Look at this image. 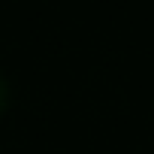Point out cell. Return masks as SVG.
Wrapping results in <instances>:
<instances>
[{"label": "cell", "mask_w": 154, "mask_h": 154, "mask_svg": "<svg viewBox=\"0 0 154 154\" xmlns=\"http://www.w3.org/2000/svg\"><path fill=\"white\" fill-rule=\"evenodd\" d=\"M6 103H9V88H6V79H3V72H0V115H3Z\"/></svg>", "instance_id": "1"}]
</instances>
